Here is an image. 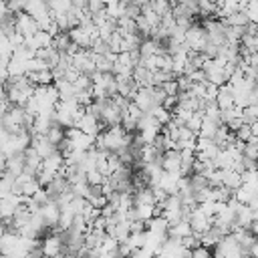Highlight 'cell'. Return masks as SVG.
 Instances as JSON below:
<instances>
[{
	"instance_id": "9c48e42d",
	"label": "cell",
	"mask_w": 258,
	"mask_h": 258,
	"mask_svg": "<svg viewBox=\"0 0 258 258\" xmlns=\"http://www.w3.org/2000/svg\"><path fill=\"white\" fill-rule=\"evenodd\" d=\"M69 36H71V40L79 46V48H91L93 46V36L89 34V30L87 28H83V26H77V28H71L69 30Z\"/></svg>"
},
{
	"instance_id": "9a60e30c",
	"label": "cell",
	"mask_w": 258,
	"mask_h": 258,
	"mask_svg": "<svg viewBox=\"0 0 258 258\" xmlns=\"http://www.w3.org/2000/svg\"><path fill=\"white\" fill-rule=\"evenodd\" d=\"M46 137H48V141H50L52 145H56V147H58V145L67 139V129H64V127H60L58 123H54V125L48 129Z\"/></svg>"
},
{
	"instance_id": "484cf974",
	"label": "cell",
	"mask_w": 258,
	"mask_h": 258,
	"mask_svg": "<svg viewBox=\"0 0 258 258\" xmlns=\"http://www.w3.org/2000/svg\"><path fill=\"white\" fill-rule=\"evenodd\" d=\"M171 2V6H175V4H183V2H187V0H169Z\"/></svg>"
},
{
	"instance_id": "cb8c5ba5",
	"label": "cell",
	"mask_w": 258,
	"mask_h": 258,
	"mask_svg": "<svg viewBox=\"0 0 258 258\" xmlns=\"http://www.w3.org/2000/svg\"><path fill=\"white\" fill-rule=\"evenodd\" d=\"M191 258H214V254H212V250H210V248L200 246V248L191 250Z\"/></svg>"
},
{
	"instance_id": "ffe728a7",
	"label": "cell",
	"mask_w": 258,
	"mask_h": 258,
	"mask_svg": "<svg viewBox=\"0 0 258 258\" xmlns=\"http://www.w3.org/2000/svg\"><path fill=\"white\" fill-rule=\"evenodd\" d=\"M234 135H236V139H238L240 143H248V141L254 137V135H252V127H250V125H246V123H244L238 131H234Z\"/></svg>"
},
{
	"instance_id": "d6986e66",
	"label": "cell",
	"mask_w": 258,
	"mask_h": 258,
	"mask_svg": "<svg viewBox=\"0 0 258 258\" xmlns=\"http://www.w3.org/2000/svg\"><path fill=\"white\" fill-rule=\"evenodd\" d=\"M244 12H246V16L252 24H258V0H248Z\"/></svg>"
},
{
	"instance_id": "ac0fdd59",
	"label": "cell",
	"mask_w": 258,
	"mask_h": 258,
	"mask_svg": "<svg viewBox=\"0 0 258 258\" xmlns=\"http://www.w3.org/2000/svg\"><path fill=\"white\" fill-rule=\"evenodd\" d=\"M202 123H204V111H196V113L189 117V121L185 123V127H187L189 131H194V133H200Z\"/></svg>"
},
{
	"instance_id": "5b68a950",
	"label": "cell",
	"mask_w": 258,
	"mask_h": 258,
	"mask_svg": "<svg viewBox=\"0 0 258 258\" xmlns=\"http://www.w3.org/2000/svg\"><path fill=\"white\" fill-rule=\"evenodd\" d=\"M133 103H135L143 113H149L151 109L157 107V103H155V99H153V91H151V87H139L137 95L133 97Z\"/></svg>"
},
{
	"instance_id": "52a82bcc",
	"label": "cell",
	"mask_w": 258,
	"mask_h": 258,
	"mask_svg": "<svg viewBox=\"0 0 258 258\" xmlns=\"http://www.w3.org/2000/svg\"><path fill=\"white\" fill-rule=\"evenodd\" d=\"M161 167H163V171H167V173L179 175V167H181V155H179V151H177V149L165 151V153L161 155Z\"/></svg>"
},
{
	"instance_id": "7a4b0ae2",
	"label": "cell",
	"mask_w": 258,
	"mask_h": 258,
	"mask_svg": "<svg viewBox=\"0 0 258 258\" xmlns=\"http://www.w3.org/2000/svg\"><path fill=\"white\" fill-rule=\"evenodd\" d=\"M42 254L44 258H54L58 254H62V248H64V236H60L58 232L54 234H48L44 240H42Z\"/></svg>"
},
{
	"instance_id": "6da1fadb",
	"label": "cell",
	"mask_w": 258,
	"mask_h": 258,
	"mask_svg": "<svg viewBox=\"0 0 258 258\" xmlns=\"http://www.w3.org/2000/svg\"><path fill=\"white\" fill-rule=\"evenodd\" d=\"M77 127L83 131V133H87V135H91V137H97V135H101L103 133V123H101V119L97 117V115H93V113H89L87 109H85V113H83V117L77 121Z\"/></svg>"
},
{
	"instance_id": "83f0119b",
	"label": "cell",
	"mask_w": 258,
	"mask_h": 258,
	"mask_svg": "<svg viewBox=\"0 0 258 258\" xmlns=\"http://www.w3.org/2000/svg\"><path fill=\"white\" fill-rule=\"evenodd\" d=\"M256 30H258V24H256Z\"/></svg>"
},
{
	"instance_id": "e0dca14e",
	"label": "cell",
	"mask_w": 258,
	"mask_h": 258,
	"mask_svg": "<svg viewBox=\"0 0 258 258\" xmlns=\"http://www.w3.org/2000/svg\"><path fill=\"white\" fill-rule=\"evenodd\" d=\"M151 4V8H153V12L157 14V16H167V14H171V10H173V6H171V2L169 0H151L149 2Z\"/></svg>"
},
{
	"instance_id": "7c38bea8",
	"label": "cell",
	"mask_w": 258,
	"mask_h": 258,
	"mask_svg": "<svg viewBox=\"0 0 258 258\" xmlns=\"http://www.w3.org/2000/svg\"><path fill=\"white\" fill-rule=\"evenodd\" d=\"M22 171H24V153H18L6 159V173H10L12 177H18Z\"/></svg>"
},
{
	"instance_id": "44dd1931",
	"label": "cell",
	"mask_w": 258,
	"mask_h": 258,
	"mask_svg": "<svg viewBox=\"0 0 258 258\" xmlns=\"http://www.w3.org/2000/svg\"><path fill=\"white\" fill-rule=\"evenodd\" d=\"M161 91L167 95V97H177L179 95V85H177V79H171L167 83L161 85Z\"/></svg>"
},
{
	"instance_id": "ba28073f",
	"label": "cell",
	"mask_w": 258,
	"mask_h": 258,
	"mask_svg": "<svg viewBox=\"0 0 258 258\" xmlns=\"http://www.w3.org/2000/svg\"><path fill=\"white\" fill-rule=\"evenodd\" d=\"M40 216H42V220H44V224H46L48 228L58 226V220H60V208H58V204L50 200L48 204H44V206L40 208Z\"/></svg>"
},
{
	"instance_id": "2e32d148",
	"label": "cell",
	"mask_w": 258,
	"mask_h": 258,
	"mask_svg": "<svg viewBox=\"0 0 258 258\" xmlns=\"http://www.w3.org/2000/svg\"><path fill=\"white\" fill-rule=\"evenodd\" d=\"M149 113H151V117H153L161 127H165V125L171 121V111H167L163 105H157V107H155V109H151Z\"/></svg>"
},
{
	"instance_id": "603a6c76",
	"label": "cell",
	"mask_w": 258,
	"mask_h": 258,
	"mask_svg": "<svg viewBox=\"0 0 258 258\" xmlns=\"http://www.w3.org/2000/svg\"><path fill=\"white\" fill-rule=\"evenodd\" d=\"M87 10L95 16V14H99V12L105 10V2L103 0H87Z\"/></svg>"
},
{
	"instance_id": "277c9868",
	"label": "cell",
	"mask_w": 258,
	"mask_h": 258,
	"mask_svg": "<svg viewBox=\"0 0 258 258\" xmlns=\"http://www.w3.org/2000/svg\"><path fill=\"white\" fill-rule=\"evenodd\" d=\"M212 222H214V218H210V216H206L198 206L191 210V216H189V224H191V230L194 232H198V234H206L210 228H212Z\"/></svg>"
},
{
	"instance_id": "4316f807",
	"label": "cell",
	"mask_w": 258,
	"mask_h": 258,
	"mask_svg": "<svg viewBox=\"0 0 258 258\" xmlns=\"http://www.w3.org/2000/svg\"><path fill=\"white\" fill-rule=\"evenodd\" d=\"M54 258H67V256H64V254H58V256H54Z\"/></svg>"
},
{
	"instance_id": "7402d4cb",
	"label": "cell",
	"mask_w": 258,
	"mask_h": 258,
	"mask_svg": "<svg viewBox=\"0 0 258 258\" xmlns=\"http://www.w3.org/2000/svg\"><path fill=\"white\" fill-rule=\"evenodd\" d=\"M105 179H107V177H105L101 171H97V169H93V171L87 173V183H89V185H101Z\"/></svg>"
},
{
	"instance_id": "5bb4252c",
	"label": "cell",
	"mask_w": 258,
	"mask_h": 258,
	"mask_svg": "<svg viewBox=\"0 0 258 258\" xmlns=\"http://www.w3.org/2000/svg\"><path fill=\"white\" fill-rule=\"evenodd\" d=\"M171 238H177V240H183V238H187L189 234H194V230H191V224L187 222V220H181V222H177V224H173V226H169V232H167Z\"/></svg>"
},
{
	"instance_id": "3957f363",
	"label": "cell",
	"mask_w": 258,
	"mask_h": 258,
	"mask_svg": "<svg viewBox=\"0 0 258 258\" xmlns=\"http://www.w3.org/2000/svg\"><path fill=\"white\" fill-rule=\"evenodd\" d=\"M14 24H16V32H20L22 36H32L34 32H38V22L26 12L14 14Z\"/></svg>"
},
{
	"instance_id": "8fae6325",
	"label": "cell",
	"mask_w": 258,
	"mask_h": 258,
	"mask_svg": "<svg viewBox=\"0 0 258 258\" xmlns=\"http://www.w3.org/2000/svg\"><path fill=\"white\" fill-rule=\"evenodd\" d=\"M216 105L220 107V111H226L230 107H234V91L230 85H224L218 89V97H216Z\"/></svg>"
},
{
	"instance_id": "d4e9b609",
	"label": "cell",
	"mask_w": 258,
	"mask_h": 258,
	"mask_svg": "<svg viewBox=\"0 0 258 258\" xmlns=\"http://www.w3.org/2000/svg\"><path fill=\"white\" fill-rule=\"evenodd\" d=\"M248 256H250V258H258V238L252 242V246H250V250H248Z\"/></svg>"
},
{
	"instance_id": "30bf717a",
	"label": "cell",
	"mask_w": 258,
	"mask_h": 258,
	"mask_svg": "<svg viewBox=\"0 0 258 258\" xmlns=\"http://www.w3.org/2000/svg\"><path fill=\"white\" fill-rule=\"evenodd\" d=\"M18 246H20V234H16V232H6L0 238V254H4V256H10Z\"/></svg>"
},
{
	"instance_id": "8992f818",
	"label": "cell",
	"mask_w": 258,
	"mask_h": 258,
	"mask_svg": "<svg viewBox=\"0 0 258 258\" xmlns=\"http://www.w3.org/2000/svg\"><path fill=\"white\" fill-rule=\"evenodd\" d=\"M30 147H32L42 159H46L48 155H52V153L56 151V145H52L46 135H30Z\"/></svg>"
},
{
	"instance_id": "4fadbf2b",
	"label": "cell",
	"mask_w": 258,
	"mask_h": 258,
	"mask_svg": "<svg viewBox=\"0 0 258 258\" xmlns=\"http://www.w3.org/2000/svg\"><path fill=\"white\" fill-rule=\"evenodd\" d=\"M54 87H56V91H58V99H60V101H71V99H75V95H77L75 85L69 83V81H64V79L54 81Z\"/></svg>"
}]
</instances>
